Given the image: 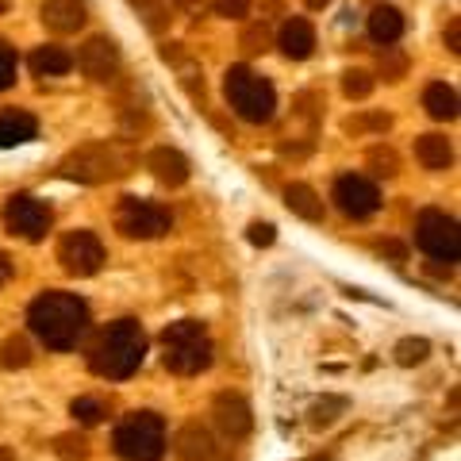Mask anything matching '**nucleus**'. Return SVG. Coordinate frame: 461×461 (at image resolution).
Masks as SVG:
<instances>
[{"mask_svg":"<svg viewBox=\"0 0 461 461\" xmlns=\"http://www.w3.org/2000/svg\"><path fill=\"white\" fill-rule=\"evenodd\" d=\"M381 74H384V81H400L403 74H408V58H403L400 50H393V47H384V54H381Z\"/></svg>","mask_w":461,"mask_h":461,"instance_id":"nucleus-33","label":"nucleus"},{"mask_svg":"<svg viewBox=\"0 0 461 461\" xmlns=\"http://www.w3.org/2000/svg\"><path fill=\"white\" fill-rule=\"evenodd\" d=\"M369 35L384 42V47H393V42L403 35V16H400V8L393 5H377L373 8V16H369Z\"/></svg>","mask_w":461,"mask_h":461,"instance_id":"nucleus-21","label":"nucleus"},{"mask_svg":"<svg viewBox=\"0 0 461 461\" xmlns=\"http://www.w3.org/2000/svg\"><path fill=\"white\" fill-rule=\"evenodd\" d=\"M35 135H39V120L32 112H20V108L0 112V147H23Z\"/></svg>","mask_w":461,"mask_h":461,"instance_id":"nucleus-17","label":"nucleus"},{"mask_svg":"<svg viewBox=\"0 0 461 461\" xmlns=\"http://www.w3.org/2000/svg\"><path fill=\"white\" fill-rule=\"evenodd\" d=\"M393 127V120H388L384 112L377 115H357V120H346V131L350 135H362V131H388Z\"/></svg>","mask_w":461,"mask_h":461,"instance_id":"nucleus-32","label":"nucleus"},{"mask_svg":"<svg viewBox=\"0 0 461 461\" xmlns=\"http://www.w3.org/2000/svg\"><path fill=\"white\" fill-rule=\"evenodd\" d=\"M12 81H16V50L0 39V93H5Z\"/></svg>","mask_w":461,"mask_h":461,"instance_id":"nucleus-35","label":"nucleus"},{"mask_svg":"<svg viewBox=\"0 0 461 461\" xmlns=\"http://www.w3.org/2000/svg\"><path fill=\"white\" fill-rule=\"evenodd\" d=\"M346 408H350V403H346L342 396H327V400H320V403L312 408V423H315V427H330Z\"/></svg>","mask_w":461,"mask_h":461,"instance_id":"nucleus-30","label":"nucleus"},{"mask_svg":"<svg viewBox=\"0 0 461 461\" xmlns=\"http://www.w3.org/2000/svg\"><path fill=\"white\" fill-rule=\"evenodd\" d=\"M162 350H166V369L177 377H193L212 366V335L200 320H181L169 323L162 335Z\"/></svg>","mask_w":461,"mask_h":461,"instance_id":"nucleus-3","label":"nucleus"},{"mask_svg":"<svg viewBox=\"0 0 461 461\" xmlns=\"http://www.w3.org/2000/svg\"><path fill=\"white\" fill-rule=\"evenodd\" d=\"M115 454L123 461H162L166 454V423L154 411H135L115 427Z\"/></svg>","mask_w":461,"mask_h":461,"instance_id":"nucleus-5","label":"nucleus"},{"mask_svg":"<svg viewBox=\"0 0 461 461\" xmlns=\"http://www.w3.org/2000/svg\"><path fill=\"white\" fill-rule=\"evenodd\" d=\"M0 461H16V450H8V446H0Z\"/></svg>","mask_w":461,"mask_h":461,"instance_id":"nucleus-42","label":"nucleus"},{"mask_svg":"<svg viewBox=\"0 0 461 461\" xmlns=\"http://www.w3.org/2000/svg\"><path fill=\"white\" fill-rule=\"evenodd\" d=\"M54 454L62 461H89V438L77 435V430H69V435H58L54 438Z\"/></svg>","mask_w":461,"mask_h":461,"instance_id":"nucleus-25","label":"nucleus"},{"mask_svg":"<svg viewBox=\"0 0 461 461\" xmlns=\"http://www.w3.org/2000/svg\"><path fill=\"white\" fill-rule=\"evenodd\" d=\"M147 166H150V173L162 185H185L189 181V158H185L181 150H173V147H158V150H150V158H147Z\"/></svg>","mask_w":461,"mask_h":461,"instance_id":"nucleus-16","label":"nucleus"},{"mask_svg":"<svg viewBox=\"0 0 461 461\" xmlns=\"http://www.w3.org/2000/svg\"><path fill=\"white\" fill-rule=\"evenodd\" d=\"M27 323H32V330L50 350H69V346H77V339L85 335V327H89V304L74 293L50 288V293L32 300Z\"/></svg>","mask_w":461,"mask_h":461,"instance_id":"nucleus-1","label":"nucleus"},{"mask_svg":"<svg viewBox=\"0 0 461 461\" xmlns=\"http://www.w3.org/2000/svg\"><path fill=\"white\" fill-rule=\"evenodd\" d=\"M12 277V262H8V254H0V285H5Z\"/></svg>","mask_w":461,"mask_h":461,"instance_id":"nucleus-40","label":"nucleus"},{"mask_svg":"<svg viewBox=\"0 0 461 461\" xmlns=\"http://www.w3.org/2000/svg\"><path fill=\"white\" fill-rule=\"evenodd\" d=\"M58 262L74 277H93V273L104 266V242H100L93 230H69V235L58 242Z\"/></svg>","mask_w":461,"mask_h":461,"instance_id":"nucleus-9","label":"nucleus"},{"mask_svg":"<svg viewBox=\"0 0 461 461\" xmlns=\"http://www.w3.org/2000/svg\"><path fill=\"white\" fill-rule=\"evenodd\" d=\"M377 254L381 258H393V262H403V258H408V247L396 242V239H388V242H377Z\"/></svg>","mask_w":461,"mask_h":461,"instance_id":"nucleus-38","label":"nucleus"},{"mask_svg":"<svg viewBox=\"0 0 461 461\" xmlns=\"http://www.w3.org/2000/svg\"><path fill=\"white\" fill-rule=\"evenodd\" d=\"M66 181H81V185H104V181H115L127 173V158L108 147V142H85V147L69 150L58 166Z\"/></svg>","mask_w":461,"mask_h":461,"instance_id":"nucleus-6","label":"nucleus"},{"mask_svg":"<svg viewBox=\"0 0 461 461\" xmlns=\"http://www.w3.org/2000/svg\"><path fill=\"white\" fill-rule=\"evenodd\" d=\"M304 5H308V8H315V12H320V8H327V5H330V0H304Z\"/></svg>","mask_w":461,"mask_h":461,"instance_id":"nucleus-43","label":"nucleus"},{"mask_svg":"<svg viewBox=\"0 0 461 461\" xmlns=\"http://www.w3.org/2000/svg\"><path fill=\"white\" fill-rule=\"evenodd\" d=\"M366 162H369V169L377 173V177H396V173H400V158H396L393 147H373L366 154Z\"/></svg>","mask_w":461,"mask_h":461,"instance_id":"nucleus-28","label":"nucleus"},{"mask_svg":"<svg viewBox=\"0 0 461 461\" xmlns=\"http://www.w3.org/2000/svg\"><path fill=\"white\" fill-rule=\"evenodd\" d=\"M177 5H185V8H196V0H177Z\"/></svg>","mask_w":461,"mask_h":461,"instance_id":"nucleus-44","label":"nucleus"},{"mask_svg":"<svg viewBox=\"0 0 461 461\" xmlns=\"http://www.w3.org/2000/svg\"><path fill=\"white\" fill-rule=\"evenodd\" d=\"M212 415H215V427H220L227 438H247L250 427H254L250 403L242 400L239 393H220L215 396L212 400Z\"/></svg>","mask_w":461,"mask_h":461,"instance_id":"nucleus-13","label":"nucleus"},{"mask_svg":"<svg viewBox=\"0 0 461 461\" xmlns=\"http://www.w3.org/2000/svg\"><path fill=\"white\" fill-rule=\"evenodd\" d=\"M32 366V346H27V339L12 335L0 342V369H27Z\"/></svg>","mask_w":461,"mask_h":461,"instance_id":"nucleus-24","label":"nucleus"},{"mask_svg":"<svg viewBox=\"0 0 461 461\" xmlns=\"http://www.w3.org/2000/svg\"><path fill=\"white\" fill-rule=\"evenodd\" d=\"M342 93L350 100H366L373 93V77L366 69H350V74H342Z\"/></svg>","mask_w":461,"mask_h":461,"instance_id":"nucleus-31","label":"nucleus"},{"mask_svg":"<svg viewBox=\"0 0 461 461\" xmlns=\"http://www.w3.org/2000/svg\"><path fill=\"white\" fill-rule=\"evenodd\" d=\"M215 16H227V20H242L250 12V0H212Z\"/></svg>","mask_w":461,"mask_h":461,"instance_id":"nucleus-36","label":"nucleus"},{"mask_svg":"<svg viewBox=\"0 0 461 461\" xmlns=\"http://www.w3.org/2000/svg\"><path fill=\"white\" fill-rule=\"evenodd\" d=\"M393 354H396L400 366H420V362H427L430 342H427V339H400Z\"/></svg>","mask_w":461,"mask_h":461,"instance_id":"nucleus-29","label":"nucleus"},{"mask_svg":"<svg viewBox=\"0 0 461 461\" xmlns=\"http://www.w3.org/2000/svg\"><path fill=\"white\" fill-rule=\"evenodd\" d=\"M223 93H227V104L247 123H269L273 112H277V93H273V85L262 74H254L250 66H230L227 77H223Z\"/></svg>","mask_w":461,"mask_h":461,"instance_id":"nucleus-4","label":"nucleus"},{"mask_svg":"<svg viewBox=\"0 0 461 461\" xmlns=\"http://www.w3.org/2000/svg\"><path fill=\"white\" fill-rule=\"evenodd\" d=\"M32 69L39 77H58V74H69V69H74V58H69L62 47H39L32 54Z\"/></svg>","mask_w":461,"mask_h":461,"instance_id":"nucleus-22","label":"nucleus"},{"mask_svg":"<svg viewBox=\"0 0 461 461\" xmlns=\"http://www.w3.org/2000/svg\"><path fill=\"white\" fill-rule=\"evenodd\" d=\"M77 66L89 81H112L115 74H120V50H115V42L108 35H96L81 47Z\"/></svg>","mask_w":461,"mask_h":461,"instance_id":"nucleus-12","label":"nucleus"},{"mask_svg":"<svg viewBox=\"0 0 461 461\" xmlns=\"http://www.w3.org/2000/svg\"><path fill=\"white\" fill-rule=\"evenodd\" d=\"M285 204L293 215H300V220H308V223H323V200L320 193L312 189V185H288L285 189Z\"/></svg>","mask_w":461,"mask_h":461,"instance_id":"nucleus-19","label":"nucleus"},{"mask_svg":"<svg viewBox=\"0 0 461 461\" xmlns=\"http://www.w3.org/2000/svg\"><path fill=\"white\" fill-rule=\"evenodd\" d=\"M239 42H242V50H247V54H262V50L269 47V32H266V23H254V27H247Z\"/></svg>","mask_w":461,"mask_h":461,"instance_id":"nucleus-34","label":"nucleus"},{"mask_svg":"<svg viewBox=\"0 0 461 461\" xmlns=\"http://www.w3.org/2000/svg\"><path fill=\"white\" fill-rule=\"evenodd\" d=\"M247 239L254 242V247H273V239H277V230H273V223H250Z\"/></svg>","mask_w":461,"mask_h":461,"instance_id":"nucleus-37","label":"nucleus"},{"mask_svg":"<svg viewBox=\"0 0 461 461\" xmlns=\"http://www.w3.org/2000/svg\"><path fill=\"white\" fill-rule=\"evenodd\" d=\"M457 42H461V27H457V20H450V32H446V47H450V50L457 54V50H461Z\"/></svg>","mask_w":461,"mask_h":461,"instance_id":"nucleus-39","label":"nucleus"},{"mask_svg":"<svg viewBox=\"0 0 461 461\" xmlns=\"http://www.w3.org/2000/svg\"><path fill=\"white\" fill-rule=\"evenodd\" d=\"M415 242H420L430 258H438V262H457L461 239H457L454 215H446L438 208L420 212V220H415Z\"/></svg>","mask_w":461,"mask_h":461,"instance_id":"nucleus-7","label":"nucleus"},{"mask_svg":"<svg viewBox=\"0 0 461 461\" xmlns=\"http://www.w3.org/2000/svg\"><path fill=\"white\" fill-rule=\"evenodd\" d=\"M131 8L139 12L142 20H147L150 32H162V27L169 23V5H166V0H131Z\"/></svg>","mask_w":461,"mask_h":461,"instance_id":"nucleus-27","label":"nucleus"},{"mask_svg":"<svg viewBox=\"0 0 461 461\" xmlns=\"http://www.w3.org/2000/svg\"><path fill=\"white\" fill-rule=\"evenodd\" d=\"M69 415H74L77 423H85V427H96L108 415V403L96 400V396H77L74 403H69Z\"/></svg>","mask_w":461,"mask_h":461,"instance_id":"nucleus-26","label":"nucleus"},{"mask_svg":"<svg viewBox=\"0 0 461 461\" xmlns=\"http://www.w3.org/2000/svg\"><path fill=\"white\" fill-rule=\"evenodd\" d=\"M142 357H147V335H142V327L135 320H115L100 330L89 366L100 377L123 381L142 366Z\"/></svg>","mask_w":461,"mask_h":461,"instance_id":"nucleus-2","label":"nucleus"},{"mask_svg":"<svg viewBox=\"0 0 461 461\" xmlns=\"http://www.w3.org/2000/svg\"><path fill=\"white\" fill-rule=\"evenodd\" d=\"M281 50L288 54V58H296V62H304V58H312V50H315V27L308 23V20H288L285 27H281Z\"/></svg>","mask_w":461,"mask_h":461,"instance_id":"nucleus-18","label":"nucleus"},{"mask_svg":"<svg viewBox=\"0 0 461 461\" xmlns=\"http://www.w3.org/2000/svg\"><path fill=\"white\" fill-rule=\"evenodd\" d=\"M335 204L350 215V220H369V215L381 208V193L369 177L346 173V177L335 181Z\"/></svg>","mask_w":461,"mask_h":461,"instance_id":"nucleus-11","label":"nucleus"},{"mask_svg":"<svg viewBox=\"0 0 461 461\" xmlns=\"http://www.w3.org/2000/svg\"><path fill=\"white\" fill-rule=\"evenodd\" d=\"M115 227H120L127 239H162L169 230V212L162 204H150V200L123 196L120 212H115Z\"/></svg>","mask_w":461,"mask_h":461,"instance_id":"nucleus-8","label":"nucleus"},{"mask_svg":"<svg viewBox=\"0 0 461 461\" xmlns=\"http://www.w3.org/2000/svg\"><path fill=\"white\" fill-rule=\"evenodd\" d=\"M173 450H177L181 461H212L215 457V438H212L208 427L185 423L177 430V442H173Z\"/></svg>","mask_w":461,"mask_h":461,"instance_id":"nucleus-15","label":"nucleus"},{"mask_svg":"<svg viewBox=\"0 0 461 461\" xmlns=\"http://www.w3.org/2000/svg\"><path fill=\"white\" fill-rule=\"evenodd\" d=\"M85 20H89V12L81 0H42V23L54 35H74L85 27Z\"/></svg>","mask_w":461,"mask_h":461,"instance_id":"nucleus-14","label":"nucleus"},{"mask_svg":"<svg viewBox=\"0 0 461 461\" xmlns=\"http://www.w3.org/2000/svg\"><path fill=\"white\" fill-rule=\"evenodd\" d=\"M415 158L423 162V169H450L454 162V147H450V139L446 135H420L415 139Z\"/></svg>","mask_w":461,"mask_h":461,"instance_id":"nucleus-20","label":"nucleus"},{"mask_svg":"<svg viewBox=\"0 0 461 461\" xmlns=\"http://www.w3.org/2000/svg\"><path fill=\"white\" fill-rule=\"evenodd\" d=\"M262 12H281V0H262Z\"/></svg>","mask_w":461,"mask_h":461,"instance_id":"nucleus-41","label":"nucleus"},{"mask_svg":"<svg viewBox=\"0 0 461 461\" xmlns=\"http://www.w3.org/2000/svg\"><path fill=\"white\" fill-rule=\"evenodd\" d=\"M423 108L435 115V120H454L457 115V93L450 89V85H442V81H435V85H427V93H423Z\"/></svg>","mask_w":461,"mask_h":461,"instance_id":"nucleus-23","label":"nucleus"},{"mask_svg":"<svg viewBox=\"0 0 461 461\" xmlns=\"http://www.w3.org/2000/svg\"><path fill=\"white\" fill-rule=\"evenodd\" d=\"M50 208L42 204L39 196H32V193H16L8 200V208H5V223H8V230L12 235H20V239H27V242H39L42 235L50 230Z\"/></svg>","mask_w":461,"mask_h":461,"instance_id":"nucleus-10","label":"nucleus"}]
</instances>
